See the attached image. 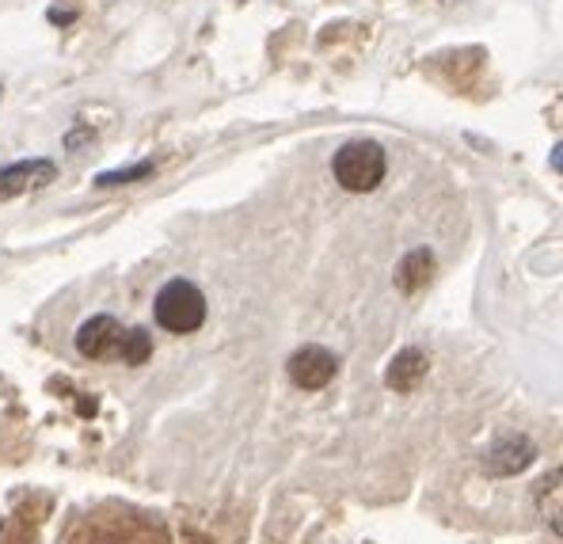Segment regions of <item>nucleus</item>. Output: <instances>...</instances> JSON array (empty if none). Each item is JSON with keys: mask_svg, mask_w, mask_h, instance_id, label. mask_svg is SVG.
<instances>
[{"mask_svg": "<svg viewBox=\"0 0 563 544\" xmlns=\"http://www.w3.org/2000/svg\"><path fill=\"white\" fill-rule=\"evenodd\" d=\"M552 168H556L560 176H563V142H560L556 148H552Z\"/></svg>", "mask_w": 563, "mask_h": 544, "instance_id": "nucleus-12", "label": "nucleus"}, {"mask_svg": "<svg viewBox=\"0 0 563 544\" xmlns=\"http://www.w3.org/2000/svg\"><path fill=\"white\" fill-rule=\"evenodd\" d=\"M122 340H126V327L114 317H92L88 324H80L77 332V351L92 362L122 358Z\"/></svg>", "mask_w": 563, "mask_h": 544, "instance_id": "nucleus-4", "label": "nucleus"}, {"mask_svg": "<svg viewBox=\"0 0 563 544\" xmlns=\"http://www.w3.org/2000/svg\"><path fill=\"white\" fill-rule=\"evenodd\" d=\"M148 354H153V340H148L145 327H130L126 340H122V362L126 366H145Z\"/></svg>", "mask_w": 563, "mask_h": 544, "instance_id": "nucleus-10", "label": "nucleus"}, {"mask_svg": "<svg viewBox=\"0 0 563 544\" xmlns=\"http://www.w3.org/2000/svg\"><path fill=\"white\" fill-rule=\"evenodd\" d=\"M156 324L172 335H190L206 324V297L187 278H172L161 293H156Z\"/></svg>", "mask_w": 563, "mask_h": 544, "instance_id": "nucleus-2", "label": "nucleus"}, {"mask_svg": "<svg viewBox=\"0 0 563 544\" xmlns=\"http://www.w3.org/2000/svg\"><path fill=\"white\" fill-rule=\"evenodd\" d=\"M54 176H57V164L46 160V156L8 164V168H0V198H15V195L38 191V187H49Z\"/></svg>", "mask_w": 563, "mask_h": 544, "instance_id": "nucleus-5", "label": "nucleus"}, {"mask_svg": "<svg viewBox=\"0 0 563 544\" xmlns=\"http://www.w3.org/2000/svg\"><path fill=\"white\" fill-rule=\"evenodd\" d=\"M533 457H537L533 442L521 438V434H507V438H499L484 453V473L487 476H518L533 465Z\"/></svg>", "mask_w": 563, "mask_h": 544, "instance_id": "nucleus-6", "label": "nucleus"}, {"mask_svg": "<svg viewBox=\"0 0 563 544\" xmlns=\"http://www.w3.org/2000/svg\"><path fill=\"white\" fill-rule=\"evenodd\" d=\"M385 171H388L385 148H380L377 142H369V137L346 142L335 153V160H331V176H335V184L351 195L377 191L380 179H385Z\"/></svg>", "mask_w": 563, "mask_h": 544, "instance_id": "nucleus-1", "label": "nucleus"}, {"mask_svg": "<svg viewBox=\"0 0 563 544\" xmlns=\"http://www.w3.org/2000/svg\"><path fill=\"white\" fill-rule=\"evenodd\" d=\"M430 278H434V255H430L427 247H416V252L404 255L400 267H396V290L419 293Z\"/></svg>", "mask_w": 563, "mask_h": 544, "instance_id": "nucleus-8", "label": "nucleus"}, {"mask_svg": "<svg viewBox=\"0 0 563 544\" xmlns=\"http://www.w3.org/2000/svg\"><path fill=\"white\" fill-rule=\"evenodd\" d=\"M537 510H541L544 525L563 537V468H552L541 480V488H537Z\"/></svg>", "mask_w": 563, "mask_h": 544, "instance_id": "nucleus-9", "label": "nucleus"}, {"mask_svg": "<svg viewBox=\"0 0 563 544\" xmlns=\"http://www.w3.org/2000/svg\"><path fill=\"white\" fill-rule=\"evenodd\" d=\"M153 160H141V164H134V168H119V171H103V176L96 179V187H122V184H137V179H148L153 176Z\"/></svg>", "mask_w": 563, "mask_h": 544, "instance_id": "nucleus-11", "label": "nucleus"}, {"mask_svg": "<svg viewBox=\"0 0 563 544\" xmlns=\"http://www.w3.org/2000/svg\"><path fill=\"white\" fill-rule=\"evenodd\" d=\"M427 369H430L427 354H422L419 346H404V351L396 354L393 362H388L385 385L393 392H411V389H419V381L427 377Z\"/></svg>", "mask_w": 563, "mask_h": 544, "instance_id": "nucleus-7", "label": "nucleus"}, {"mask_svg": "<svg viewBox=\"0 0 563 544\" xmlns=\"http://www.w3.org/2000/svg\"><path fill=\"white\" fill-rule=\"evenodd\" d=\"M286 369H289V381H294L297 389L317 392V389H324V385L331 381V377H335L339 358L328 351V346L309 343V346H301V351L289 354Z\"/></svg>", "mask_w": 563, "mask_h": 544, "instance_id": "nucleus-3", "label": "nucleus"}]
</instances>
